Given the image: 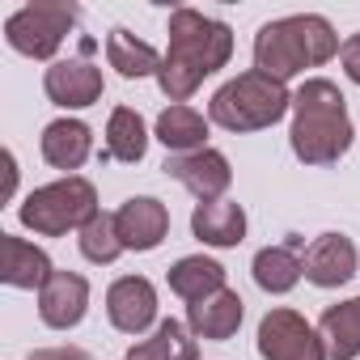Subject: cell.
Returning a JSON list of instances; mask_svg holds the SVG:
<instances>
[{"mask_svg":"<svg viewBox=\"0 0 360 360\" xmlns=\"http://www.w3.org/2000/svg\"><path fill=\"white\" fill-rule=\"evenodd\" d=\"M106 60H110V68L123 81H140V77H157L161 72V56L144 39H136L131 30H123V26L106 34Z\"/></svg>","mask_w":360,"mask_h":360,"instance_id":"obj_24","label":"cell"},{"mask_svg":"<svg viewBox=\"0 0 360 360\" xmlns=\"http://www.w3.org/2000/svg\"><path fill=\"white\" fill-rule=\"evenodd\" d=\"M72 26H77V5H47V0H43V5H22L5 22V43L18 56L51 60Z\"/></svg>","mask_w":360,"mask_h":360,"instance_id":"obj_6","label":"cell"},{"mask_svg":"<svg viewBox=\"0 0 360 360\" xmlns=\"http://www.w3.org/2000/svg\"><path fill=\"white\" fill-rule=\"evenodd\" d=\"M165 280H169V292H178L187 305H195V301L225 288V267L217 259H208V255H187L165 271Z\"/></svg>","mask_w":360,"mask_h":360,"instance_id":"obj_19","label":"cell"},{"mask_svg":"<svg viewBox=\"0 0 360 360\" xmlns=\"http://www.w3.org/2000/svg\"><path fill=\"white\" fill-rule=\"evenodd\" d=\"M30 360H94L85 347H39V352H30Z\"/></svg>","mask_w":360,"mask_h":360,"instance_id":"obj_27","label":"cell"},{"mask_svg":"<svg viewBox=\"0 0 360 360\" xmlns=\"http://www.w3.org/2000/svg\"><path fill=\"white\" fill-rule=\"evenodd\" d=\"M339 34L322 13H292L280 22H267L255 34V68L271 81H292L305 68L326 64L330 56H339Z\"/></svg>","mask_w":360,"mask_h":360,"instance_id":"obj_3","label":"cell"},{"mask_svg":"<svg viewBox=\"0 0 360 360\" xmlns=\"http://www.w3.org/2000/svg\"><path fill=\"white\" fill-rule=\"evenodd\" d=\"M318 335L330 360H356L360 356V297L330 305L318 322Z\"/></svg>","mask_w":360,"mask_h":360,"instance_id":"obj_22","label":"cell"},{"mask_svg":"<svg viewBox=\"0 0 360 360\" xmlns=\"http://www.w3.org/2000/svg\"><path fill=\"white\" fill-rule=\"evenodd\" d=\"M13 187H18V157L5 148V200H13Z\"/></svg>","mask_w":360,"mask_h":360,"instance_id":"obj_28","label":"cell"},{"mask_svg":"<svg viewBox=\"0 0 360 360\" xmlns=\"http://www.w3.org/2000/svg\"><path fill=\"white\" fill-rule=\"evenodd\" d=\"M165 174L174 183H183L200 204H212L229 191L233 183V169H229V157L221 148H200V153H174L165 157Z\"/></svg>","mask_w":360,"mask_h":360,"instance_id":"obj_9","label":"cell"},{"mask_svg":"<svg viewBox=\"0 0 360 360\" xmlns=\"http://www.w3.org/2000/svg\"><path fill=\"white\" fill-rule=\"evenodd\" d=\"M144 153H148V127H144V119L131 106H115L110 119H106V148L98 157L102 161H127V165H136V161H144Z\"/></svg>","mask_w":360,"mask_h":360,"instance_id":"obj_20","label":"cell"},{"mask_svg":"<svg viewBox=\"0 0 360 360\" xmlns=\"http://www.w3.org/2000/svg\"><path fill=\"white\" fill-rule=\"evenodd\" d=\"M339 64H343L347 81H352V85H360V34H352V39L343 43V51H339Z\"/></svg>","mask_w":360,"mask_h":360,"instance_id":"obj_26","label":"cell"},{"mask_svg":"<svg viewBox=\"0 0 360 360\" xmlns=\"http://www.w3.org/2000/svg\"><path fill=\"white\" fill-rule=\"evenodd\" d=\"M191 233L204 242V246H217V250H229L246 238V208L233 204V200H212V204H195L191 212Z\"/></svg>","mask_w":360,"mask_h":360,"instance_id":"obj_17","label":"cell"},{"mask_svg":"<svg viewBox=\"0 0 360 360\" xmlns=\"http://www.w3.org/2000/svg\"><path fill=\"white\" fill-rule=\"evenodd\" d=\"M169 47L161 56V72L157 85L169 98V106H183L204 77L221 72L233 56V30L200 9H174L169 13Z\"/></svg>","mask_w":360,"mask_h":360,"instance_id":"obj_1","label":"cell"},{"mask_svg":"<svg viewBox=\"0 0 360 360\" xmlns=\"http://www.w3.org/2000/svg\"><path fill=\"white\" fill-rule=\"evenodd\" d=\"M356 267H360V250H356V242H352L347 233H322V238H314L309 250L301 255V271H305V280L318 284V288H339V284H347V280L356 276Z\"/></svg>","mask_w":360,"mask_h":360,"instance_id":"obj_11","label":"cell"},{"mask_svg":"<svg viewBox=\"0 0 360 360\" xmlns=\"http://www.w3.org/2000/svg\"><path fill=\"white\" fill-rule=\"evenodd\" d=\"M292 110V94L284 81L263 77L259 68L238 72L233 81H225L212 102H208V119L225 131H263L271 123H280Z\"/></svg>","mask_w":360,"mask_h":360,"instance_id":"obj_4","label":"cell"},{"mask_svg":"<svg viewBox=\"0 0 360 360\" xmlns=\"http://www.w3.org/2000/svg\"><path fill=\"white\" fill-rule=\"evenodd\" d=\"M242 318H246V305H242V297H238L233 288H221V292H212V297L187 305V326H191V335H195V339H208V343L233 339L238 326H242Z\"/></svg>","mask_w":360,"mask_h":360,"instance_id":"obj_14","label":"cell"},{"mask_svg":"<svg viewBox=\"0 0 360 360\" xmlns=\"http://www.w3.org/2000/svg\"><path fill=\"white\" fill-rule=\"evenodd\" d=\"M81 255L89 259V263H115L119 255H123V242H119V225H115V212H98L85 229H81Z\"/></svg>","mask_w":360,"mask_h":360,"instance_id":"obj_25","label":"cell"},{"mask_svg":"<svg viewBox=\"0 0 360 360\" xmlns=\"http://www.w3.org/2000/svg\"><path fill=\"white\" fill-rule=\"evenodd\" d=\"M56 276L47 250H39L34 242L26 238H13V233H0V280L9 288H39Z\"/></svg>","mask_w":360,"mask_h":360,"instance_id":"obj_15","label":"cell"},{"mask_svg":"<svg viewBox=\"0 0 360 360\" xmlns=\"http://www.w3.org/2000/svg\"><path fill=\"white\" fill-rule=\"evenodd\" d=\"M98 191L89 178L81 174H68V178H56L47 187H34L26 195V204L18 208L22 225L34 229L39 238H64V233H81L94 217H98Z\"/></svg>","mask_w":360,"mask_h":360,"instance_id":"obj_5","label":"cell"},{"mask_svg":"<svg viewBox=\"0 0 360 360\" xmlns=\"http://www.w3.org/2000/svg\"><path fill=\"white\" fill-rule=\"evenodd\" d=\"M39 148H43V161H47V165L72 174V169H81V165L89 161V153H94V131H89V123H81V119H56V123L43 127Z\"/></svg>","mask_w":360,"mask_h":360,"instance_id":"obj_16","label":"cell"},{"mask_svg":"<svg viewBox=\"0 0 360 360\" xmlns=\"http://www.w3.org/2000/svg\"><path fill=\"white\" fill-rule=\"evenodd\" d=\"M106 318L123 335H144L157 322V288L144 276H119L106 288Z\"/></svg>","mask_w":360,"mask_h":360,"instance_id":"obj_10","label":"cell"},{"mask_svg":"<svg viewBox=\"0 0 360 360\" xmlns=\"http://www.w3.org/2000/svg\"><path fill=\"white\" fill-rule=\"evenodd\" d=\"M352 119H347V98L339 94L335 81L309 77L292 94V131L288 144L297 161L305 165H335L352 148Z\"/></svg>","mask_w":360,"mask_h":360,"instance_id":"obj_2","label":"cell"},{"mask_svg":"<svg viewBox=\"0 0 360 360\" xmlns=\"http://www.w3.org/2000/svg\"><path fill=\"white\" fill-rule=\"evenodd\" d=\"M89 51H94V43L85 39L77 60H56V64L47 68L43 89H47V98H51L56 106H64V110H85V106L102 102L106 81H102V68L89 64Z\"/></svg>","mask_w":360,"mask_h":360,"instance_id":"obj_8","label":"cell"},{"mask_svg":"<svg viewBox=\"0 0 360 360\" xmlns=\"http://www.w3.org/2000/svg\"><path fill=\"white\" fill-rule=\"evenodd\" d=\"M259 356L263 360H326V343L297 309L276 305L259 322Z\"/></svg>","mask_w":360,"mask_h":360,"instance_id":"obj_7","label":"cell"},{"mask_svg":"<svg viewBox=\"0 0 360 360\" xmlns=\"http://www.w3.org/2000/svg\"><path fill=\"white\" fill-rule=\"evenodd\" d=\"M157 140L169 148V157L174 153H200V148H208L204 140H208V119L195 110V106H165L161 115H157Z\"/></svg>","mask_w":360,"mask_h":360,"instance_id":"obj_23","label":"cell"},{"mask_svg":"<svg viewBox=\"0 0 360 360\" xmlns=\"http://www.w3.org/2000/svg\"><path fill=\"white\" fill-rule=\"evenodd\" d=\"M123 250H157L169 233V208L153 195H136L115 212Z\"/></svg>","mask_w":360,"mask_h":360,"instance_id":"obj_13","label":"cell"},{"mask_svg":"<svg viewBox=\"0 0 360 360\" xmlns=\"http://www.w3.org/2000/svg\"><path fill=\"white\" fill-rule=\"evenodd\" d=\"M127 360H200V343H195L191 326H183L178 318H165L153 326L148 339L131 343Z\"/></svg>","mask_w":360,"mask_h":360,"instance_id":"obj_21","label":"cell"},{"mask_svg":"<svg viewBox=\"0 0 360 360\" xmlns=\"http://www.w3.org/2000/svg\"><path fill=\"white\" fill-rule=\"evenodd\" d=\"M123 360H127V356H123Z\"/></svg>","mask_w":360,"mask_h":360,"instance_id":"obj_29","label":"cell"},{"mask_svg":"<svg viewBox=\"0 0 360 360\" xmlns=\"http://www.w3.org/2000/svg\"><path fill=\"white\" fill-rule=\"evenodd\" d=\"M301 238H288V242H280V246H263L259 255H255V263H250V271H255V284L263 288V292H292L297 288V280L305 276L301 271Z\"/></svg>","mask_w":360,"mask_h":360,"instance_id":"obj_18","label":"cell"},{"mask_svg":"<svg viewBox=\"0 0 360 360\" xmlns=\"http://www.w3.org/2000/svg\"><path fill=\"white\" fill-rule=\"evenodd\" d=\"M89 309V280L81 271H56L39 292V318L51 330H72Z\"/></svg>","mask_w":360,"mask_h":360,"instance_id":"obj_12","label":"cell"}]
</instances>
